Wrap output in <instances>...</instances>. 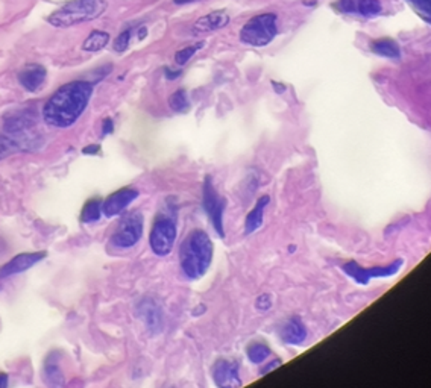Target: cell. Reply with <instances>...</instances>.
I'll return each mask as SVG.
<instances>
[{"mask_svg": "<svg viewBox=\"0 0 431 388\" xmlns=\"http://www.w3.org/2000/svg\"><path fill=\"white\" fill-rule=\"evenodd\" d=\"M93 94L88 80H73L58 88L43 108V119L53 128H69L87 110Z\"/></svg>", "mask_w": 431, "mask_h": 388, "instance_id": "1", "label": "cell"}, {"mask_svg": "<svg viewBox=\"0 0 431 388\" xmlns=\"http://www.w3.org/2000/svg\"><path fill=\"white\" fill-rule=\"evenodd\" d=\"M214 245L209 233L202 229H193L184 238L179 249V263L185 278L196 281L201 279L211 266Z\"/></svg>", "mask_w": 431, "mask_h": 388, "instance_id": "2", "label": "cell"}, {"mask_svg": "<svg viewBox=\"0 0 431 388\" xmlns=\"http://www.w3.org/2000/svg\"><path fill=\"white\" fill-rule=\"evenodd\" d=\"M106 10L105 0H71L48 17V22L55 28H70L79 23L92 22Z\"/></svg>", "mask_w": 431, "mask_h": 388, "instance_id": "3", "label": "cell"}, {"mask_svg": "<svg viewBox=\"0 0 431 388\" xmlns=\"http://www.w3.org/2000/svg\"><path fill=\"white\" fill-rule=\"evenodd\" d=\"M278 34V19L275 14L266 13L250 19L240 31L241 43L253 48H264L272 43Z\"/></svg>", "mask_w": 431, "mask_h": 388, "instance_id": "4", "label": "cell"}, {"mask_svg": "<svg viewBox=\"0 0 431 388\" xmlns=\"http://www.w3.org/2000/svg\"><path fill=\"white\" fill-rule=\"evenodd\" d=\"M178 236L176 220L169 214H160L149 233V245L157 257H166L174 249Z\"/></svg>", "mask_w": 431, "mask_h": 388, "instance_id": "5", "label": "cell"}, {"mask_svg": "<svg viewBox=\"0 0 431 388\" xmlns=\"http://www.w3.org/2000/svg\"><path fill=\"white\" fill-rule=\"evenodd\" d=\"M404 266V259H395L393 263L388 266H372V267H363L355 261H348L342 266L344 272L353 279L354 282L360 285H367L372 279H383V278H392L400 273V270Z\"/></svg>", "mask_w": 431, "mask_h": 388, "instance_id": "6", "label": "cell"}, {"mask_svg": "<svg viewBox=\"0 0 431 388\" xmlns=\"http://www.w3.org/2000/svg\"><path fill=\"white\" fill-rule=\"evenodd\" d=\"M202 206L209 215L214 231L219 233L220 238H225V229H223V214H225L227 199L219 196L216 189L211 176H206L202 187Z\"/></svg>", "mask_w": 431, "mask_h": 388, "instance_id": "7", "label": "cell"}, {"mask_svg": "<svg viewBox=\"0 0 431 388\" xmlns=\"http://www.w3.org/2000/svg\"><path fill=\"white\" fill-rule=\"evenodd\" d=\"M143 215L139 211L129 213L120 220L118 229L111 237V245L120 249H129L136 246L143 236Z\"/></svg>", "mask_w": 431, "mask_h": 388, "instance_id": "8", "label": "cell"}, {"mask_svg": "<svg viewBox=\"0 0 431 388\" xmlns=\"http://www.w3.org/2000/svg\"><path fill=\"white\" fill-rule=\"evenodd\" d=\"M211 376L214 384L220 388L241 387L239 361H231L225 358L218 359L213 364Z\"/></svg>", "mask_w": 431, "mask_h": 388, "instance_id": "9", "label": "cell"}, {"mask_svg": "<svg viewBox=\"0 0 431 388\" xmlns=\"http://www.w3.org/2000/svg\"><path fill=\"white\" fill-rule=\"evenodd\" d=\"M139 192L134 188H122L110 194L102 202V214L105 217H115V215L122 214L128 206L137 199Z\"/></svg>", "mask_w": 431, "mask_h": 388, "instance_id": "10", "label": "cell"}, {"mask_svg": "<svg viewBox=\"0 0 431 388\" xmlns=\"http://www.w3.org/2000/svg\"><path fill=\"white\" fill-rule=\"evenodd\" d=\"M37 122V113L31 108L8 113L3 120V131L10 135H20L28 132Z\"/></svg>", "mask_w": 431, "mask_h": 388, "instance_id": "11", "label": "cell"}, {"mask_svg": "<svg viewBox=\"0 0 431 388\" xmlns=\"http://www.w3.org/2000/svg\"><path fill=\"white\" fill-rule=\"evenodd\" d=\"M309 337V331L299 315H292L280 329V338L285 345L301 346Z\"/></svg>", "mask_w": 431, "mask_h": 388, "instance_id": "12", "label": "cell"}, {"mask_svg": "<svg viewBox=\"0 0 431 388\" xmlns=\"http://www.w3.org/2000/svg\"><path fill=\"white\" fill-rule=\"evenodd\" d=\"M44 257H46V252H35V254H20V255L14 257L11 261H8V263L3 267H0V279L26 272V270H29L32 266L40 263V261Z\"/></svg>", "mask_w": 431, "mask_h": 388, "instance_id": "13", "label": "cell"}, {"mask_svg": "<svg viewBox=\"0 0 431 388\" xmlns=\"http://www.w3.org/2000/svg\"><path fill=\"white\" fill-rule=\"evenodd\" d=\"M48 71L40 64H28L24 66L23 70L19 73V82L20 85L29 93L38 92L41 85L46 80Z\"/></svg>", "mask_w": 431, "mask_h": 388, "instance_id": "14", "label": "cell"}, {"mask_svg": "<svg viewBox=\"0 0 431 388\" xmlns=\"http://www.w3.org/2000/svg\"><path fill=\"white\" fill-rule=\"evenodd\" d=\"M229 20L231 19L227 11H222V10L213 11L210 14L201 17V19L193 24V34L199 35V34H209V32L223 29V28H227Z\"/></svg>", "mask_w": 431, "mask_h": 388, "instance_id": "15", "label": "cell"}, {"mask_svg": "<svg viewBox=\"0 0 431 388\" xmlns=\"http://www.w3.org/2000/svg\"><path fill=\"white\" fill-rule=\"evenodd\" d=\"M269 203H271V196H267V194L262 196L257 201L253 211H250L245 219V236H250V233H254L255 231H258L263 227L264 211Z\"/></svg>", "mask_w": 431, "mask_h": 388, "instance_id": "16", "label": "cell"}, {"mask_svg": "<svg viewBox=\"0 0 431 388\" xmlns=\"http://www.w3.org/2000/svg\"><path fill=\"white\" fill-rule=\"evenodd\" d=\"M43 375H44V381H46V384H49L52 387L64 385V376H62L61 367L58 364L57 354H50L48 357L46 363H44Z\"/></svg>", "mask_w": 431, "mask_h": 388, "instance_id": "17", "label": "cell"}, {"mask_svg": "<svg viewBox=\"0 0 431 388\" xmlns=\"http://www.w3.org/2000/svg\"><path fill=\"white\" fill-rule=\"evenodd\" d=\"M371 50L375 55L389 58V59H400L401 58V49L398 43L392 38H380L371 43Z\"/></svg>", "mask_w": 431, "mask_h": 388, "instance_id": "18", "label": "cell"}, {"mask_svg": "<svg viewBox=\"0 0 431 388\" xmlns=\"http://www.w3.org/2000/svg\"><path fill=\"white\" fill-rule=\"evenodd\" d=\"M272 350L262 341H254L246 347V355L253 364H263L264 361L271 357Z\"/></svg>", "mask_w": 431, "mask_h": 388, "instance_id": "19", "label": "cell"}, {"mask_svg": "<svg viewBox=\"0 0 431 388\" xmlns=\"http://www.w3.org/2000/svg\"><path fill=\"white\" fill-rule=\"evenodd\" d=\"M108 43H110V34L104 31H93L84 41L83 49L85 52H99L106 48Z\"/></svg>", "mask_w": 431, "mask_h": 388, "instance_id": "20", "label": "cell"}, {"mask_svg": "<svg viewBox=\"0 0 431 388\" xmlns=\"http://www.w3.org/2000/svg\"><path fill=\"white\" fill-rule=\"evenodd\" d=\"M102 215V201L92 199L84 205V210L80 213V220L84 223H94Z\"/></svg>", "mask_w": 431, "mask_h": 388, "instance_id": "21", "label": "cell"}, {"mask_svg": "<svg viewBox=\"0 0 431 388\" xmlns=\"http://www.w3.org/2000/svg\"><path fill=\"white\" fill-rule=\"evenodd\" d=\"M169 106H170V110L178 114H184L190 110V101H188L185 89H178V92H175L172 96H170Z\"/></svg>", "mask_w": 431, "mask_h": 388, "instance_id": "22", "label": "cell"}, {"mask_svg": "<svg viewBox=\"0 0 431 388\" xmlns=\"http://www.w3.org/2000/svg\"><path fill=\"white\" fill-rule=\"evenodd\" d=\"M383 10L379 0H355V11L365 17H375Z\"/></svg>", "mask_w": 431, "mask_h": 388, "instance_id": "23", "label": "cell"}, {"mask_svg": "<svg viewBox=\"0 0 431 388\" xmlns=\"http://www.w3.org/2000/svg\"><path fill=\"white\" fill-rule=\"evenodd\" d=\"M143 317H145L148 326L150 329H160L161 326V315H160V311L155 305H150V303H146L143 305Z\"/></svg>", "mask_w": 431, "mask_h": 388, "instance_id": "24", "label": "cell"}, {"mask_svg": "<svg viewBox=\"0 0 431 388\" xmlns=\"http://www.w3.org/2000/svg\"><path fill=\"white\" fill-rule=\"evenodd\" d=\"M22 149V143L13 140L11 137H6V135H0V159H3L8 155H11V153Z\"/></svg>", "mask_w": 431, "mask_h": 388, "instance_id": "25", "label": "cell"}, {"mask_svg": "<svg viewBox=\"0 0 431 388\" xmlns=\"http://www.w3.org/2000/svg\"><path fill=\"white\" fill-rule=\"evenodd\" d=\"M202 48H204V41L196 43V44H193V46H187V48H184L181 50H178L176 55H175V62H176L178 66H185L187 62L193 58L195 53L197 50H201Z\"/></svg>", "mask_w": 431, "mask_h": 388, "instance_id": "26", "label": "cell"}, {"mask_svg": "<svg viewBox=\"0 0 431 388\" xmlns=\"http://www.w3.org/2000/svg\"><path fill=\"white\" fill-rule=\"evenodd\" d=\"M131 37H132V29H127L123 31L118 38H115L114 41V50L118 53H123L125 50H127L129 48V43H131Z\"/></svg>", "mask_w": 431, "mask_h": 388, "instance_id": "27", "label": "cell"}, {"mask_svg": "<svg viewBox=\"0 0 431 388\" xmlns=\"http://www.w3.org/2000/svg\"><path fill=\"white\" fill-rule=\"evenodd\" d=\"M272 305H274V299H272V296L269 294V293L260 294V296L257 297V301H255V308H257L258 311H262V312L271 310V308H272Z\"/></svg>", "mask_w": 431, "mask_h": 388, "instance_id": "28", "label": "cell"}, {"mask_svg": "<svg viewBox=\"0 0 431 388\" xmlns=\"http://www.w3.org/2000/svg\"><path fill=\"white\" fill-rule=\"evenodd\" d=\"M114 132V123L111 119H105L102 123V137H106Z\"/></svg>", "mask_w": 431, "mask_h": 388, "instance_id": "29", "label": "cell"}, {"mask_svg": "<svg viewBox=\"0 0 431 388\" xmlns=\"http://www.w3.org/2000/svg\"><path fill=\"white\" fill-rule=\"evenodd\" d=\"M280 366H281V359H278V358H276V359L271 361V363H269V364L262 370V372H260V375H267L269 372H271V370H275L276 367H280Z\"/></svg>", "mask_w": 431, "mask_h": 388, "instance_id": "30", "label": "cell"}, {"mask_svg": "<svg viewBox=\"0 0 431 388\" xmlns=\"http://www.w3.org/2000/svg\"><path fill=\"white\" fill-rule=\"evenodd\" d=\"M99 152H101V146H97V144H90V146L83 149L84 155H97Z\"/></svg>", "mask_w": 431, "mask_h": 388, "instance_id": "31", "label": "cell"}, {"mask_svg": "<svg viewBox=\"0 0 431 388\" xmlns=\"http://www.w3.org/2000/svg\"><path fill=\"white\" fill-rule=\"evenodd\" d=\"M181 73H183V71H181V70H172V69H166V78H167V79H170V80H174V79L179 78V76H181Z\"/></svg>", "mask_w": 431, "mask_h": 388, "instance_id": "32", "label": "cell"}, {"mask_svg": "<svg viewBox=\"0 0 431 388\" xmlns=\"http://www.w3.org/2000/svg\"><path fill=\"white\" fill-rule=\"evenodd\" d=\"M272 87L275 88V92L278 93V94H283L285 89H287V87L284 85V84H278V82H272Z\"/></svg>", "mask_w": 431, "mask_h": 388, "instance_id": "33", "label": "cell"}, {"mask_svg": "<svg viewBox=\"0 0 431 388\" xmlns=\"http://www.w3.org/2000/svg\"><path fill=\"white\" fill-rule=\"evenodd\" d=\"M8 387V376L0 373V388H6Z\"/></svg>", "mask_w": 431, "mask_h": 388, "instance_id": "34", "label": "cell"}, {"mask_svg": "<svg viewBox=\"0 0 431 388\" xmlns=\"http://www.w3.org/2000/svg\"><path fill=\"white\" fill-rule=\"evenodd\" d=\"M146 35H148V29L146 28H140L139 29V40L141 41L143 38H146Z\"/></svg>", "mask_w": 431, "mask_h": 388, "instance_id": "35", "label": "cell"}, {"mask_svg": "<svg viewBox=\"0 0 431 388\" xmlns=\"http://www.w3.org/2000/svg\"><path fill=\"white\" fill-rule=\"evenodd\" d=\"M196 2V0H175L176 5H185V3H192Z\"/></svg>", "mask_w": 431, "mask_h": 388, "instance_id": "36", "label": "cell"}, {"mask_svg": "<svg viewBox=\"0 0 431 388\" xmlns=\"http://www.w3.org/2000/svg\"><path fill=\"white\" fill-rule=\"evenodd\" d=\"M289 250H290V252H295V250H296V247H295V246H290V247H289Z\"/></svg>", "mask_w": 431, "mask_h": 388, "instance_id": "37", "label": "cell"}]
</instances>
